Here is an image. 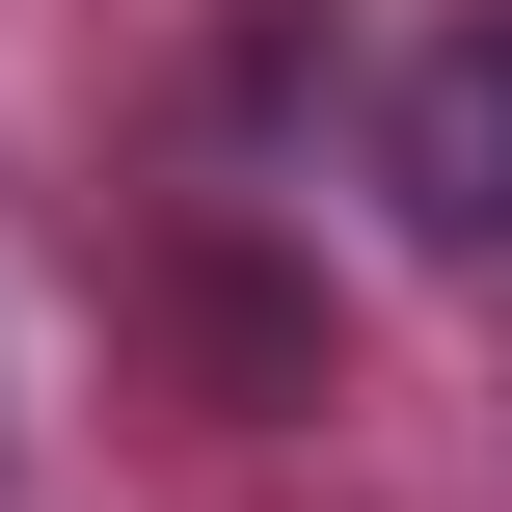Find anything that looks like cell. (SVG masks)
I'll use <instances>...</instances> for the list:
<instances>
[{
	"label": "cell",
	"mask_w": 512,
	"mask_h": 512,
	"mask_svg": "<svg viewBox=\"0 0 512 512\" xmlns=\"http://www.w3.org/2000/svg\"><path fill=\"white\" fill-rule=\"evenodd\" d=\"M405 216H432V243H512V0L405 81Z\"/></svg>",
	"instance_id": "1"
}]
</instances>
